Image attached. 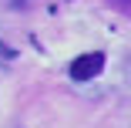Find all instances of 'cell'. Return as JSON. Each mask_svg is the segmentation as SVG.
Segmentation results:
<instances>
[{
  "label": "cell",
  "mask_w": 131,
  "mask_h": 128,
  "mask_svg": "<svg viewBox=\"0 0 131 128\" xmlns=\"http://www.w3.org/2000/svg\"><path fill=\"white\" fill-rule=\"evenodd\" d=\"M104 61H108V57H104L101 51H88V54H81V57L71 61L67 74H71L74 81H94L97 74L104 71Z\"/></svg>",
  "instance_id": "cell-1"
},
{
  "label": "cell",
  "mask_w": 131,
  "mask_h": 128,
  "mask_svg": "<svg viewBox=\"0 0 131 128\" xmlns=\"http://www.w3.org/2000/svg\"><path fill=\"white\" fill-rule=\"evenodd\" d=\"M118 4H131V0H118Z\"/></svg>",
  "instance_id": "cell-2"
}]
</instances>
